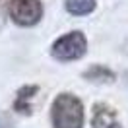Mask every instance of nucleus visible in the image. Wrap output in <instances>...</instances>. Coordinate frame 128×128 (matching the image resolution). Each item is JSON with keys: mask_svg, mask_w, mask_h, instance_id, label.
<instances>
[{"mask_svg": "<svg viewBox=\"0 0 128 128\" xmlns=\"http://www.w3.org/2000/svg\"><path fill=\"white\" fill-rule=\"evenodd\" d=\"M39 91L37 86H24V88L18 91L16 95V101H14V111L22 112V114H31V101L35 93Z\"/></svg>", "mask_w": 128, "mask_h": 128, "instance_id": "nucleus-5", "label": "nucleus"}, {"mask_svg": "<svg viewBox=\"0 0 128 128\" xmlns=\"http://www.w3.org/2000/svg\"><path fill=\"white\" fill-rule=\"evenodd\" d=\"M88 50V39L82 31H70L62 35L60 39L54 41L52 45V56L56 60H76V58H82Z\"/></svg>", "mask_w": 128, "mask_h": 128, "instance_id": "nucleus-2", "label": "nucleus"}, {"mask_svg": "<svg viewBox=\"0 0 128 128\" xmlns=\"http://www.w3.org/2000/svg\"><path fill=\"white\" fill-rule=\"evenodd\" d=\"M91 126L93 128H122L120 122L116 120V114L111 107L105 103H97L93 109V118H91Z\"/></svg>", "mask_w": 128, "mask_h": 128, "instance_id": "nucleus-4", "label": "nucleus"}, {"mask_svg": "<svg viewBox=\"0 0 128 128\" xmlns=\"http://www.w3.org/2000/svg\"><path fill=\"white\" fill-rule=\"evenodd\" d=\"M0 128H14L12 124H10V120L6 114H0Z\"/></svg>", "mask_w": 128, "mask_h": 128, "instance_id": "nucleus-8", "label": "nucleus"}, {"mask_svg": "<svg viewBox=\"0 0 128 128\" xmlns=\"http://www.w3.org/2000/svg\"><path fill=\"white\" fill-rule=\"evenodd\" d=\"M66 10L74 16H86L95 10V0H66Z\"/></svg>", "mask_w": 128, "mask_h": 128, "instance_id": "nucleus-7", "label": "nucleus"}, {"mask_svg": "<svg viewBox=\"0 0 128 128\" xmlns=\"http://www.w3.org/2000/svg\"><path fill=\"white\" fill-rule=\"evenodd\" d=\"M50 120L54 128H82L84 126V105L72 93H60L52 101Z\"/></svg>", "mask_w": 128, "mask_h": 128, "instance_id": "nucleus-1", "label": "nucleus"}, {"mask_svg": "<svg viewBox=\"0 0 128 128\" xmlns=\"http://www.w3.org/2000/svg\"><path fill=\"white\" fill-rule=\"evenodd\" d=\"M84 78L89 80V82H95V84H107V82H112V80H114V74H112L109 68L95 64V66H91L89 70L84 72Z\"/></svg>", "mask_w": 128, "mask_h": 128, "instance_id": "nucleus-6", "label": "nucleus"}, {"mask_svg": "<svg viewBox=\"0 0 128 128\" xmlns=\"http://www.w3.org/2000/svg\"><path fill=\"white\" fill-rule=\"evenodd\" d=\"M8 14L18 25L31 27L43 18V4L41 0H10Z\"/></svg>", "mask_w": 128, "mask_h": 128, "instance_id": "nucleus-3", "label": "nucleus"}]
</instances>
